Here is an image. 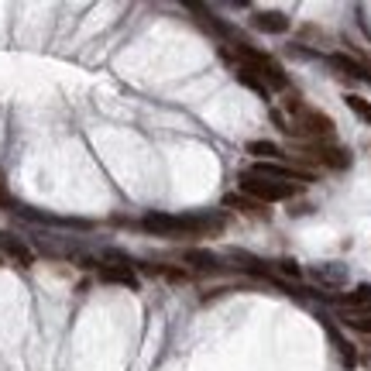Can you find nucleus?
Segmentation results:
<instances>
[{"instance_id":"20","label":"nucleus","mask_w":371,"mask_h":371,"mask_svg":"<svg viewBox=\"0 0 371 371\" xmlns=\"http://www.w3.org/2000/svg\"><path fill=\"white\" fill-rule=\"evenodd\" d=\"M0 207H14V200L7 193V183H4V172H0Z\"/></svg>"},{"instance_id":"22","label":"nucleus","mask_w":371,"mask_h":371,"mask_svg":"<svg viewBox=\"0 0 371 371\" xmlns=\"http://www.w3.org/2000/svg\"><path fill=\"white\" fill-rule=\"evenodd\" d=\"M0 265H4V262H0Z\"/></svg>"},{"instance_id":"5","label":"nucleus","mask_w":371,"mask_h":371,"mask_svg":"<svg viewBox=\"0 0 371 371\" xmlns=\"http://www.w3.org/2000/svg\"><path fill=\"white\" fill-rule=\"evenodd\" d=\"M241 186H244V196L248 200H255V203H282V200H289V196H296V186L289 183H272V179H258V176H248L244 172V179H241Z\"/></svg>"},{"instance_id":"8","label":"nucleus","mask_w":371,"mask_h":371,"mask_svg":"<svg viewBox=\"0 0 371 371\" xmlns=\"http://www.w3.org/2000/svg\"><path fill=\"white\" fill-rule=\"evenodd\" d=\"M251 25L258 31H268V35H286L289 31V18L282 11H258V14H251Z\"/></svg>"},{"instance_id":"4","label":"nucleus","mask_w":371,"mask_h":371,"mask_svg":"<svg viewBox=\"0 0 371 371\" xmlns=\"http://www.w3.org/2000/svg\"><path fill=\"white\" fill-rule=\"evenodd\" d=\"M292 155L299 162H313L320 169H334V172H341L351 165V152L344 148H334V145H320V141H306V145H296L289 148Z\"/></svg>"},{"instance_id":"18","label":"nucleus","mask_w":371,"mask_h":371,"mask_svg":"<svg viewBox=\"0 0 371 371\" xmlns=\"http://www.w3.org/2000/svg\"><path fill=\"white\" fill-rule=\"evenodd\" d=\"M347 327H354L358 334H368L371 337V317H358V313H351V317H344Z\"/></svg>"},{"instance_id":"9","label":"nucleus","mask_w":371,"mask_h":371,"mask_svg":"<svg viewBox=\"0 0 371 371\" xmlns=\"http://www.w3.org/2000/svg\"><path fill=\"white\" fill-rule=\"evenodd\" d=\"M100 282H110V286H128V289H138V279L128 265H100Z\"/></svg>"},{"instance_id":"16","label":"nucleus","mask_w":371,"mask_h":371,"mask_svg":"<svg viewBox=\"0 0 371 371\" xmlns=\"http://www.w3.org/2000/svg\"><path fill=\"white\" fill-rule=\"evenodd\" d=\"M344 104L351 107V110H354V114H358V117H361V121H365V124L371 128V104L365 100V97H358V93H347Z\"/></svg>"},{"instance_id":"2","label":"nucleus","mask_w":371,"mask_h":371,"mask_svg":"<svg viewBox=\"0 0 371 371\" xmlns=\"http://www.w3.org/2000/svg\"><path fill=\"white\" fill-rule=\"evenodd\" d=\"M286 110H289V121H286V134H296V138H306V141H320V138H334V121L327 114H320L313 107H306L299 97H289L286 100Z\"/></svg>"},{"instance_id":"1","label":"nucleus","mask_w":371,"mask_h":371,"mask_svg":"<svg viewBox=\"0 0 371 371\" xmlns=\"http://www.w3.org/2000/svg\"><path fill=\"white\" fill-rule=\"evenodd\" d=\"M145 231L159 238H203V234H220L224 217L220 213H200V217H183V213H148L141 220Z\"/></svg>"},{"instance_id":"11","label":"nucleus","mask_w":371,"mask_h":371,"mask_svg":"<svg viewBox=\"0 0 371 371\" xmlns=\"http://www.w3.org/2000/svg\"><path fill=\"white\" fill-rule=\"evenodd\" d=\"M248 155H255L258 162H272V159H282L286 152L275 141H248Z\"/></svg>"},{"instance_id":"15","label":"nucleus","mask_w":371,"mask_h":371,"mask_svg":"<svg viewBox=\"0 0 371 371\" xmlns=\"http://www.w3.org/2000/svg\"><path fill=\"white\" fill-rule=\"evenodd\" d=\"M323 323H327V334H330V341H334V344H337V351H341L344 365H347V368H354V365H358V358H354V347H351V344L344 341V337L337 334V327H334L330 320H323Z\"/></svg>"},{"instance_id":"3","label":"nucleus","mask_w":371,"mask_h":371,"mask_svg":"<svg viewBox=\"0 0 371 371\" xmlns=\"http://www.w3.org/2000/svg\"><path fill=\"white\" fill-rule=\"evenodd\" d=\"M234 52H238V66H241V69L255 73V76L265 83L268 90H286V86H289L286 69H282V66H279V62H275L268 52L255 49V45H248V42H238V45H234Z\"/></svg>"},{"instance_id":"12","label":"nucleus","mask_w":371,"mask_h":371,"mask_svg":"<svg viewBox=\"0 0 371 371\" xmlns=\"http://www.w3.org/2000/svg\"><path fill=\"white\" fill-rule=\"evenodd\" d=\"M234 80H238L241 86H248L251 93H258L262 100H268V93H272V90H268V86H265L262 80H258L255 73H248V69H241V66H234Z\"/></svg>"},{"instance_id":"19","label":"nucleus","mask_w":371,"mask_h":371,"mask_svg":"<svg viewBox=\"0 0 371 371\" xmlns=\"http://www.w3.org/2000/svg\"><path fill=\"white\" fill-rule=\"evenodd\" d=\"M279 272H282V275H289V279H299V275H303V272H299V265H296V262H289V258H282V262H279Z\"/></svg>"},{"instance_id":"21","label":"nucleus","mask_w":371,"mask_h":371,"mask_svg":"<svg viewBox=\"0 0 371 371\" xmlns=\"http://www.w3.org/2000/svg\"><path fill=\"white\" fill-rule=\"evenodd\" d=\"M365 368H371V354H365Z\"/></svg>"},{"instance_id":"7","label":"nucleus","mask_w":371,"mask_h":371,"mask_svg":"<svg viewBox=\"0 0 371 371\" xmlns=\"http://www.w3.org/2000/svg\"><path fill=\"white\" fill-rule=\"evenodd\" d=\"M224 207H227V210H241L244 217H255V220H268V217H272V210H268L265 203H255V200L238 196V193H227V196H224Z\"/></svg>"},{"instance_id":"14","label":"nucleus","mask_w":371,"mask_h":371,"mask_svg":"<svg viewBox=\"0 0 371 371\" xmlns=\"http://www.w3.org/2000/svg\"><path fill=\"white\" fill-rule=\"evenodd\" d=\"M0 251H7V255H11V258H18V262H21V265H31V262H35V255H31V251H28L25 244H21V241H14V238H4V234H0Z\"/></svg>"},{"instance_id":"10","label":"nucleus","mask_w":371,"mask_h":371,"mask_svg":"<svg viewBox=\"0 0 371 371\" xmlns=\"http://www.w3.org/2000/svg\"><path fill=\"white\" fill-rule=\"evenodd\" d=\"M330 66H334V69H341L344 76H354V80H368L371 83V69L365 66V62L351 59V55H330Z\"/></svg>"},{"instance_id":"17","label":"nucleus","mask_w":371,"mask_h":371,"mask_svg":"<svg viewBox=\"0 0 371 371\" xmlns=\"http://www.w3.org/2000/svg\"><path fill=\"white\" fill-rule=\"evenodd\" d=\"M313 275H317L320 282H344V279H347V268H341V265H320Z\"/></svg>"},{"instance_id":"6","label":"nucleus","mask_w":371,"mask_h":371,"mask_svg":"<svg viewBox=\"0 0 371 371\" xmlns=\"http://www.w3.org/2000/svg\"><path fill=\"white\" fill-rule=\"evenodd\" d=\"M248 176H258V179H272V183H313V172L310 169H299V165H279V162H255L248 169Z\"/></svg>"},{"instance_id":"13","label":"nucleus","mask_w":371,"mask_h":371,"mask_svg":"<svg viewBox=\"0 0 371 371\" xmlns=\"http://www.w3.org/2000/svg\"><path fill=\"white\" fill-rule=\"evenodd\" d=\"M183 262H186V265H193V268H203V272H213V268H220V258H217L213 251H186Z\"/></svg>"}]
</instances>
